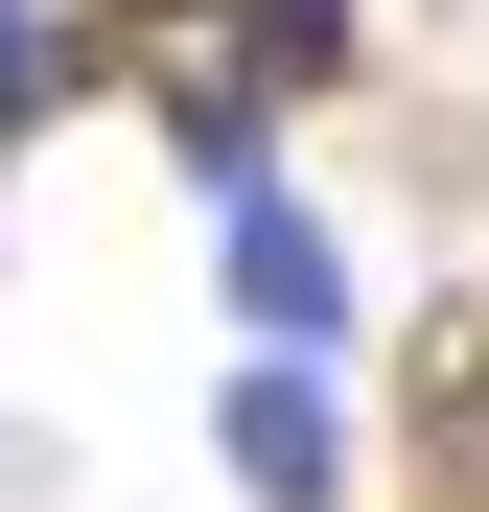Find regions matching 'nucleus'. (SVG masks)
I'll return each instance as SVG.
<instances>
[{
	"label": "nucleus",
	"instance_id": "f03ea898",
	"mask_svg": "<svg viewBox=\"0 0 489 512\" xmlns=\"http://www.w3.org/2000/svg\"><path fill=\"white\" fill-rule=\"evenodd\" d=\"M210 466L257 489V512H350V419H326V373H257V350H233V396H210Z\"/></svg>",
	"mask_w": 489,
	"mask_h": 512
},
{
	"label": "nucleus",
	"instance_id": "20e7f679",
	"mask_svg": "<svg viewBox=\"0 0 489 512\" xmlns=\"http://www.w3.org/2000/svg\"><path fill=\"white\" fill-rule=\"evenodd\" d=\"M70 70H94V47H70V0H0V163L70 117Z\"/></svg>",
	"mask_w": 489,
	"mask_h": 512
},
{
	"label": "nucleus",
	"instance_id": "7ed1b4c3",
	"mask_svg": "<svg viewBox=\"0 0 489 512\" xmlns=\"http://www.w3.org/2000/svg\"><path fill=\"white\" fill-rule=\"evenodd\" d=\"M373 47V0H233V94H326Z\"/></svg>",
	"mask_w": 489,
	"mask_h": 512
},
{
	"label": "nucleus",
	"instance_id": "39448f33",
	"mask_svg": "<svg viewBox=\"0 0 489 512\" xmlns=\"http://www.w3.org/2000/svg\"><path fill=\"white\" fill-rule=\"evenodd\" d=\"M117 24H187V0H117ZM210 24H233V0H210Z\"/></svg>",
	"mask_w": 489,
	"mask_h": 512
},
{
	"label": "nucleus",
	"instance_id": "f257e3e1",
	"mask_svg": "<svg viewBox=\"0 0 489 512\" xmlns=\"http://www.w3.org/2000/svg\"><path fill=\"white\" fill-rule=\"evenodd\" d=\"M210 280H233V326H257V373H326V350H350V233H326L303 187L210 210Z\"/></svg>",
	"mask_w": 489,
	"mask_h": 512
}]
</instances>
